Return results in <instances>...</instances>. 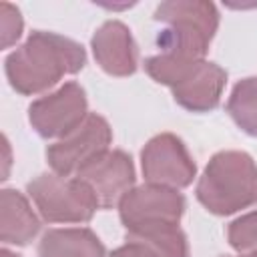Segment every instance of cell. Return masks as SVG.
Instances as JSON below:
<instances>
[{
    "mask_svg": "<svg viewBox=\"0 0 257 257\" xmlns=\"http://www.w3.org/2000/svg\"><path fill=\"white\" fill-rule=\"evenodd\" d=\"M112 131L108 122L100 114L90 112L74 133L56 141L54 145H48L46 161L54 175L76 177L78 171L108 151Z\"/></svg>",
    "mask_w": 257,
    "mask_h": 257,
    "instance_id": "obj_7",
    "label": "cell"
},
{
    "mask_svg": "<svg viewBox=\"0 0 257 257\" xmlns=\"http://www.w3.org/2000/svg\"><path fill=\"white\" fill-rule=\"evenodd\" d=\"M26 193L46 223H86L100 209L94 191L78 177L42 173L26 185Z\"/></svg>",
    "mask_w": 257,
    "mask_h": 257,
    "instance_id": "obj_4",
    "label": "cell"
},
{
    "mask_svg": "<svg viewBox=\"0 0 257 257\" xmlns=\"http://www.w3.org/2000/svg\"><path fill=\"white\" fill-rule=\"evenodd\" d=\"M86 64L82 44L56 32L34 30L4 60L10 86L24 96L40 94Z\"/></svg>",
    "mask_w": 257,
    "mask_h": 257,
    "instance_id": "obj_1",
    "label": "cell"
},
{
    "mask_svg": "<svg viewBox=\"0 0 257 257\" xmlns=\"http://www.w3.org/2000/svg\"><path fill=\"white\" fill-rule=\"evenodd\" d=\"M141 169L147 183L185 189L197 175V165L185 143L173 133L153 137L141 151Z\"/></svg>",
    "mask_w": 257,
    "mask_h": 257,
    "instance_id": "obj_8",
    "label": "cell"
},
{
    "mask_svg": "<svg viewBox=\"0 0 257 257\" xmlns=\"http://www.w3.org/2000/svg\"><path fill=\"white\" fill-rule=\"evenodd\" d=\"M153 18L165 28L157 34L159 54L203 60L219 28V12L205 0H169L161 2Z\"/></svg>",
    "mask_w": 257,
    "mask_h": 257,
    "instance_id": "obj_3",
    "label": "cell"
},
{
    "mask_svg": "<svg viewBox=\"0 0 257 257\" xmlns=\"http://www.w3.org/2000/svg\"><path fill=\"white\" fill-rule=\"evenodd\" d=\"M237 257H257V251H251V253H241Z\"/></svg>",
    "mask_w": 257,
    "mask_h": 257,
    "instance_id": "obj_21",
    "label": "cell"
},
{
    "mask_svg": "<svg viewBox=\"0 0 257 257\" xmlns=\"http://www.w3.org/2000/svg\"><path fill=\"white\" fill-rule=\"evenodd\" d=\"M86 92L78 82H64L28 106V120L42 139H64L88 116Z\"/></svg>",
    "mask_w": 257,
    "mask_h": 257,
    "instance_id": "obj_6",
    "label": "cell"
},
{
    "mask_svg": "<svg viewBox=\"0 0 257 257\" xmlns=\"http://www.w3.org/2000/svg\"><path fill=\"white\" fill-rule=\"evenodd\" d=\"M40 231L28 199L16 189L0 191V239L4 245H28Z\"/></svg>",
    "mask_w": 257,
    "mask_h": 257,
    "instance_id": "obj_12",
    "label": "cell"
},
{
    "mask_svg": "<svg viewBox=\"0 0 257 257\" xmlns=\"http://www.w3.org/2000/svg\"><path fill=\"white\" fill-rule=\"evenodd\" d=\"M197 201L213 215L225 217L257 205V165L245 151L215 153L195 189Z\"/></svg>",
    "mask_w": 257,
    "mask_h": 257,
    "instance_id": "obj_2",
    "label": "cell"
},
{
    "mask_svg": "<svg viewBox=\"0 0 257 257\" xmlns=\"http://www.w3.org/2000/svg\"><path fill=\"white\" fill-rule=\"evenodd\" d=\"M0 257H20V255H18V253H14V251H10V249H6V247H4V249H2V251H0Z\"/></svg>",
    "mask_w": 257,
    "mask_h": 257,
    "instance_id": "obj_20",
    "label": "cell"
},
{
    "mask_svg": "<svg viewBox=\"0 0 257 257\" xmlns=\"http://www.w3.org/2000/svg\"><path fill=\"white\" fill-rule=\"evenodd\" d=\"M227 112L243 133L257 137V76L243 78L233 86Z\"/></svg>",
    "mask_w": 257,
    "mask_h": 257,
    "instance_id": "obj_14",
    "label": "cell"
},
{
    "mask_svg": "<svg viewBox=\"0 0 257 257\" xmlns=\"http://www.w3.org/2000/svg\"><path fill=\"white\" fill-rule=\"evenodd\" d=\"M96 64L110 76H131L139 66V48L126 24L120 20L102 22L90 38Z\"/></svg>",
    "mask_w": 257,
    "mask_h": 257,
    "instance_id": "obj_10",
    "label": "cell"
},
{
    "mask_svg": "<svg viewBox=\"0 0 257 257\" xmlns=\"http://www.w3.org/2000/svg\"><path fill=\"white\" fill-rule=\"evenodd\" d=\"M187 201L179 189L145 183L133 187L118 203V217L126 233H139L155 227L179 225Z\"/></svg>",
    "mask_w": 257,
    "mask_h": 257,
    "instance_id": "obj_5",
    "label": "cell"
},
{
    "mask_svg": "<svg viewBox=\"0 0 257 257\" xmlns=\"http://www.w3.org/2000/svg\"><path fill=\"white\" fill-rule=\"evenodd\" d=\"M227 72L209 60H199L175 86L173 98L189 112H211L219 106Z\"/></svg>",
    "mask_w": 257,
    "mask_h": 257,
    "instance_id": "obj_11",
    "label": "cell"
},
{
    "mask_svg": "<svg viewBox=\"0 0 257 257\" xmlns=\"http://www.w3.org/2000/svg\"><path fill=\"white\" fill-rule=\"evenodd\" d=\"M24 20L16 6L2 2L0 4V30H2V48H10L22 34Z\"/></svg>",
    "mask_w": 257,
    "mask_h": 257,
    "instance_id": "obj_17",
    "label": "cell"
},
{
    "mask_svg": "<svg viewBox=\"0 0 257 257\" xmlns=\"http://www.w3.org/2000/svg\"><path fill=\"white\" fill-rule=\"evenodd\" d=\"M96 195L100 209L118 207L120 199L135 187V165L124 151H106L76 175Z\"/></svg>",
    "mask_w": 257,
    "mask_h": 257,
    "instance_id": "obj_9",
    "label": "cell"
},
{
    "mask_svg": "<svg viewBox=\"0 0 257 257\" xmlns=\"http://www.w3.org/2000/svg\"><path fill=\"white\" fill-rule=\"evenodd\" d=\"M124 239L141 241L149 245L159 257H191L187 235L181 231L179 225L171 227H155L139 233H126Z\"/></svg>",
    "mask_w": 257,
    "mask_h": 257,
    "instance_id": "obj_15",
    "label": "cell"
},
{
    "mask_svg": "<svg viewBox=\"0 0 257 257\" xmlns=\"http://www.w3.org/2000/svg\"><path fill=\"white\" fill-rule=\"evenodd\" d=\"M38 257H104V245L88 227L48 229L38 243Z\"/></svg>",
    "mask_w": 257,
    "mask_h": 257,
    "instance_id": "obj_13",
    "label": "cell"
},
{
    "mask_svg": "<svg viewBox=\"0 0 257 257\" xmlns=\"http://www.w3.org/2000/svg\"><path fill=\"white\" fill-rule=\"evenodd\" d=\"M4 153H6V175L4 179H8V165H10V147H8V141L4 139Z\"/></svg>",
    "mask_w": 257,
    "mask_h": 257,
    "instance_id": "obj_19",
    "label": "cell"
},
{
    "mask_svg": "<svg viewBox=\"0 0 257 257\" xmlns=\"http://www.w3.org/2000/svg\"><path fill=\"white\" fill-rule=\"evenodd\" d=\"M110 257H159L149 245L141 243V241H133V239H126L124 245L116 247Z\"/></svg>",
    "mask_w": 257,
    "mask_h": 257,
    "instance_id": "obj_18",
    "label": "cell"
},
{
    "mask_svg": "<svg viewBox=\"0 0 257 257\" xmlns=\"http://www.w3.org/2000/svg\"><path fill=\"white\" fill-rule=\"evenodd\" d=\"M227 241L239 253L257 251V209L227 225Z\"/></svg>",
    "mask_w": 257,
    "mask_h": 257,
    "instance_id": "obj_16",
    "label": "cell"
}]
</instances>
